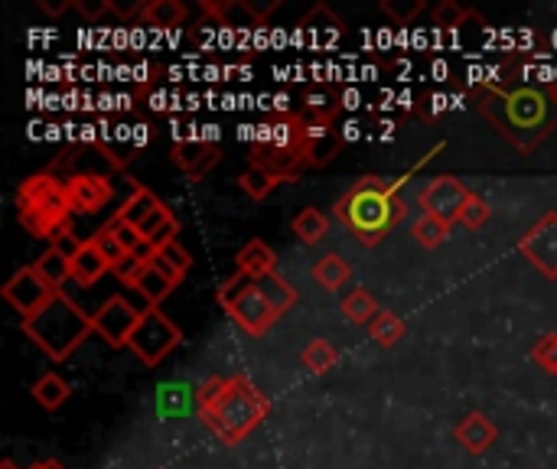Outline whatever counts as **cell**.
<instances>
[{
  "label": "cell",
  "mask_w": 557,
  "mask_h": 469,
  "mask_svg": "<svg viewBox=\"0 0 557 469\" xmlns=\"http://www.w3.org/2000/svg\"><path fill=\"white\" fill-rule=\"evenodd\" d=\"M336 108L307 104V111H287L258 127V137L248 150L251 166L277 173L284 183L300 180L307 170H320L336 153L333 118Z\"/></svg>",
  "instance_id": "6da1fadb"
},
{
  "label": "cell",
  "mask_w": 557,
  "mask_h": 469,
  "mask_svg": "<svg viewBox=\"0 0 557 469\" xmlns=\"http://www.w3.org/2000/svg\"><path fill=\"white\" fill-rule=\"evenodd\" d=\"M480 114L506 137L516 150L532 153L557 131V98L552 85H496L483 82L473 88Z\"/></svg>",
  "instance_id": "7a4b0ae2"
},
{
  "label": "cell",
  "mask_w": 557,
  "mask_h": 469,
  "mask_svg": "<svg viewBox=\"0 0 557 469\" xmlns=\"http://www.w3.org/2000/svg\"><path fill=\"white\" fill-rule=\"evenodd\" d=\"M196 415L219 444L238 447L264 424L271 398L248 375H212L196 388Z\"/></svg>",
  "instance_id": "3957f363"
},
{
  "label": "cell",
  "mask_w": 557,
  "mask_h": 469,
  "mask_svg": "<svg viewBox=\"0 0 557 469\" xmlns=\"http://www.w3.org/2000/svg\"><path fill=\"white\" fill-rule=\"evenodd\" d=\"M405 180L385 176H359L333 206L339 225H346L359 245L375 248L382 245L408 215V202L401 199Z\"/></svg>",
  "instance_id": "277c9868"
},
{
  "label": "cell",
  "mask_w": 557,
  "mask_h": 469,
  "mask_svg": "<svg viewBox=\"0 0 557 469\" xmlns=\"http://www.w3.org/2000/svg\"><path fill=\"white\" fill-rule=\"evenodd\" d=\"M219 304L235 326L261 340L297 304V287L284 274H271L264 281H248L235 274L232 281L222 284Z\"/></svg>",
  "instance_id": "5b68a950"
},
{
  "label": "cell",
  "mask_w": 557,
  "mask_h": 469,
  "mask_svg": "<svg viewBox=\"0 0 557 469\" xmlns=\"http://www.w3.org/2000/svg\"><path fill=\"white\" fill-rule=\"evenodd\" d=\"M72 202L65 193V180L55 170H39L20 180L16 186V222L26 235L55 245L65 232H72Z\"/></svg>",
  "instance_id": "8992f818"
},
{
  "label": "cell",
  "mask_w": 557,
  "mask_h": 469,
  "mask_svg": "<svg viewBox=\"0 0 557 469\" xmlns=\"http://www.w3.org/2000/svg\"><path fill=\"white\" fill-rule=\"evenodd\" d=\"M20 330L52 362H65L95 333V313H85L75 300H69L59 291L36 317L23 320Z\"/></svg>",
  "instance_id": "52a82bcc"
},
{
  "label": "cell",
  "mask_w": 557,
  "mask_h": 469,
  "mask_svg": "<svg viewBox=\"0 0 557 469\" xmlns=\"http://www.w3.org/2000/svg\"><path fill=\"white\" fill-rule=\"evenodd\" d=\"M180 343H183L180 326L160 307H147L131 343H127V349L137 356L140 366H160Z\"/></svg>",
  "instance_id": "ba28073f"
},
{
  "label": "cell",
  "mask_w": 557,
  "mask_h": 469,
  "mask_svg": "<svg viewBox=\"0 0 557 469\" xmlns=\"http://www.w3.org/2000/svg\"><path fill=\"white\" fill-rule=\"evenodd\" d=\"M519 255L548 281H557V212H545L522 238Z\"/></svg>",
  "instance_id": "9c48e42d"
},
{
  "label": "cell",
  "mask_w": 557,
  "mask_h": 469,
  "mask_svg": "<svg viewBox=\"0 0 557 469\" xmlns=\"http://www.w3.org/2000/svg\"><path fill=\"white\" fill-rule=\"evenodd\" d=\"M470 193H473V189H470L460 176H447V173H444V176H434V180L421 189L418 202H421L424 215H434V219H441V222L457 225V219H460V212H463Z\"/></svg>",
  "instance_id": "30bf717a"
},
{
  "label": "cell",
  "mask_w": 557,
  "mask_h": 469,
  "mask_svg": "<svg viewBox=\"0 0 557 469\" xmlns=\"http://www.w3.org/2000/svg\"><path fill=\"white\" fill-rule=\"evenodd\" d=\"M140 317H144V310H137L127 297L114 294V297H108V300L98 307V313H95V333H98L111 349H127V343H131V336H134Z\"/></svg>",
  "instance_id": "8fae6325"
},
{
  "label": "cell",
  "mask_w": 557,
  "mask_h": 469,
  "mask_svg": "<svg viewBox=\"0 0 557 469\" xmlns=\"http://www.w3.org/2000/svg\"><path fill=\"white\" fill-rule=\"evenodd\" d=\"M3 300L23 317V320H29V317H36L59 291L55 287H49L39 274H36V268L29 264V268H20L7 284H3Z\"/></svg>",
  "instance_id": "7c38bea8"
},
{
  "label": "cell",
  "mask_w": 557,
  "mask_h": 469,
  "mask_svg": "<svg viewBox=\"0 0 557 469\" xmlns=\"http://www.w3.org/2000/svg\"><path fill=\"white\" fill-rule=\"evenodd\" d=\"M65 193H69L72 212L95 215L111 202L114 183L104 173H69L65 176Z\"/></svg>",
  "instance_id": "4fadbf2b"
},
{
  "label": "cell",
  "mask_w": 557,
  "mask_h": 469,
  "mask_svg": "<svg viewBox=\"0 0 557 469\" xmlns=\"http://www.w3.org/2000/svg\"><path fill=\"white\" fill-rule=\"evenodd\" d=\"M170 157L189 180H206L222 163V147L215 140H176Z\"/></svg>",
  "instance_id": "5bb4252c"
},
{
  "label": "cell",
  "mask_w": 557,
  "mask_h": 469,
  "mask_svg": "<svg viewBox=\"0 0 557 469\" xmlns=\"http://www.w3.org/2000/svg\"><path fill=\"white\" fill-rule=\"evenodd\" d=\"M454 437H457V444H460L470 457H483L486 451L496 447L499 428H496L483 411H470V415H463V421L454 428Z\"/></svg>",
  "instance_id": "9a60e30c"
},
{
  "label": "cell",
  "mask_w": 557,
  "mask_h": 469,
  "mask_svg": "<svg viewBox=\"0 0 557 469\" xmlns=\"http://www.w3.org/2000/svg\"><path fill=\"white\" fill-rule=\"evenodd\" d=\"M202 10L225 29H258L264 26V13L255 10L248 0H202Z\"/></svg>",
  "instance_id": "2e32d148"
},
{
  "label": "cell",
  "mask_w": 557,
  "mask_h": 469,
  "mask_svg": "<svg viewBox=\"0 0 557 469\" xmlns=\"http://www.w3.org/2000/svg\"><path fill=\"white\" fill-rule=\"evenodd\" d=\"M235 271L238 277L248 281H264L271 274H277V255L271 245H264L261 238H251L238 255H235Z\"/></svg>",
  "instance_id": "e0dca14e"
},
{
  "label": "cell",
  "mask_w": 557,
  "mask_h": 469,
  "mask_svg": "<svg viewBox=\"0 0 557 469\" xmlns=\"http://www.w3.org/2000/svg\"><path fill=\"white\" fill-rule=\"evenodd\" d=\"M108 271H114L111 261L98 251V245H95L91 238H85L82 251L72 258V281H75L78 287H95Z\"/></svg>",
  "instance_id": "ac0fdd59"
},
{
  "label": "cell",
  "mask_w": 557,
  "mask_h": 469,
  "mask_svg": "<svg viewBox=\"0 0 557 469\" xmlns=\"http://www.w3.org/2000/svg\"><path fill=\"white\" fill-rule=\"evenodd\" d=\"M310 277H313L326 294H336V291H343V287L352 281V268H349V261H346L339 251H326V255H320V258L313 261Z\"/></svg>",
  "instance_id": "d6986e66"
},
{
  "label": "cell",
  "mask_w": 557,
  "mask_h": 469,
  "mask_svg": "<svg viewBox=\"0 0 557 469\" xmlns=\"http://www.w3.org/2000/svg\"><path fill=\"white\" fill-rule=\"evenodd\" d=\"M140 23H147V26H157V29H176V26H183L186 20H189V10H186V3H180V0H147L144 7H140Z\"/></svg>",
  "instance_id": "ffe728a7"
},
{
  "label": "cell",
  "mask_w": 557,
  "mask_h": 469,
  "mask_svg": "<svg viewBox=\"0 0 557 469\" xmlns=\"http://www.w3.org/2000/svg\"><path fill=\"white\" fill-rule=\"evenodd\" d=\"M163 206V199H157V193H150L147 186H134L131 189V196H127V202L114 212V219H121V222H127V225H134V229H140L157 209Z\"/></svg>",
  "instance_id": "44dd1931"
},
{
  "label": "cell",
  "mask_w": 557,
  "mask_h": 469,
  "mask_svg": "<svg viewBox=\"0 0 557 469\" xmlns=\"http://www.w3.org/2000/svg\"><path fill=\"white\" fill-rule=\"evenodd\" d=\"M290 232H294L304 245H320V242L330 235V219H326V212H323V209H317V206H304V209L294 215Z\"/></svg>",
  "instance_id": "7402d4cb"
},
{
  "label": "cell",
  "mask_w": 557,
  "mask_h": 469,
  "mask_svg": "<svg viewBox=\"0 0 557 469\" xmlns=\"http://www.w3.org/2000/svg\"><path fill=\"white\" fill-rule=\"evenodd\" d=\"M339 310H343V317L349 320V323H356V326H372V320L382 313V307L375 304V297L366 291V287H356V291H349L346 297H343V304H339Z\"/></svg>",
  "instance_id": "603a6c76"
},
{
  "label": "cell",
  "mask_w": 557,
  "mask_h": 469,
  "mask_svg": "<svg viewBox=\"0 0 557 469\" xmlns=\"http://www.w3.org/2000/svg\"><path fill=\"white\" fill-rule=\"evenodd\" d=\"M29 392H33V402H36L42 411H59V408L69 402V395H72L69 382H65L62 375H55V372H46L42 379H36V385H33Z\"/></svg>",
  "instance_id": "cb8c5ba5"
},
{
  "label": "cell",
  "mask_w": 557,
  "mask_h": 469,
  "mask_svg": "<svg viewBox=\"0 0 557 469\" xmlns=\"http://www.w3.org/2000/svg\"><path fill=\"white\" fill-rule=\"evenodd\" d=\"M320 20H323L320 7H313V13H307V16L300 20V36H313V46H330V42H336V39L346 33V23H343L339 16L330 13L326 23H320Z\"/></svg>",
  "instance_id": "d4e9b609"
},
{
  "label": "cell",
  "mask_w": 557,
  "mask_h": 469,
  "mask_svg": "<svg viewBox=\"0 0 557 469\" xmlns=\"http://www.w3.org/2000/svg\"><path fill=\"white\" fill-rule=\"evenodd\" d=\"M336 362H339V353L333 349L330 340H310L307 349L300 353V366H304L310 375H317V379L330 375V372L336 369Z\"/></svg>",
  "instance_id": "484cf974"
},
{
  "label": "cell",
  "mask_w": 557,
  "mask_h": 469,
  "mask_svg": "<svg viewBox=\"0 0 557 469\" xmlns=\"http://www.w3.org/2000/svg\"><path fill=\"white\" fill-rule=\"evenodd\" d=\"M33 268H36V274H39L49 287H55V291H62L65 281H72V261H69L65 255H59L55 248H46V251L33 261Z\"/></svg>",
  "instance_id": "4316f807"
},
{
  "label": "cell",
  "mask_w": 557,
  "mask_h": 469,
  "mask_svg": "<svg viewBox=\"0 0 557 469\" xmlns=\"http://www.w3.org/2000/svg\"><path fill=\"white\" fill-rule=\"evenodd\" d=\"M281 183H284V180H281L277 173H271V170H261V166H248V170L242 173V180H238L242 193H245L248 199H255V202H264V199H271V196H274V189H277Z\"/></svg>",
  "instance_id": "83f0119b"
},
{
  "label": "cell",
  "mask_w": 557,
  "mask_h": 469,
  "mask_svg": "<svg viewBox=\"0 0 557 469\" xmlns=\"http://www.w3.org/2000/svg\"><path fill=\"white\" fill-rule=\"evenodd\" d=\"M405 333H408L405 320H401L398 313H392V310H382V313L372 320V326H369V336H372L375 346H382V349H395V346L405 340Z\"/></svg>",
  "instance_id": "f1b7e54d"
},
{
  "label": "cell",
  "mask_w": 557,
  "mask_h": 469,
  "mask_svg": "<svg viewBox=\"0 0 557 469\" xmlns=\"http://www.w3.org/2000/svg\"><path fill=\"white\" fill-rule=\"evenodd\" d=\"M450 222H441V219H434V215H421L414 225H411V238L421 245V248H428V251H434V248H441L447 238H450Z\"/></svg>",
  "instance_id": "f546056e"
},
{
  "label": "cell",
  "mask_w": 557,
  "mask_h": 469,
  "mask_svg": "<svg viewBox=\"0 0 557 469\" xmlns=\"http://www.w3.org/2000/svg\"><path fill=\"white\" fill-rule=\"evenodd\" d=\"M173 281L170 277H163L153 264H147L144 268V274H140V281H137V294L150 304V307H160L170 294H173Z\"/></svg>",
  "instance_id": "4dcf8cb0"
},
{
  "label": "cell",
  "mask_w": 557,
  "mask_h": 469,
  "mask_svg": "<svg viewBox=\"0 0 557 469\" xmlns=\"http://www.w3.org/2000/svg\"><path fill=\"white\" fill-rule=\"evenodd\" d=\"M431 16H434V26H441V29H460L467 20H480L473 10H467V7H460V3H454V0L437 3Z\"/></svg>",
  "instance_id": "1f68e13d"
},
{
  "label": "cell",
  "mask_w": 557,
  "mask_h": 469,
  "mask_svg": "<svg viewBox=\"0 0 557 469\" xmlns=\"http://www.w3.org/2000/svg\"><path fill=\"white\" fill-rule=\"evenodd\" d=\"M490 215H493L490 202H486L480 193H470V199H467V206H463V212H460L457 225H463L467 232H480V229L490 222Z\"/></svg>",
  "instance_id": "d6a6232c"
},
{
  "label": "cell",
  "mask_w": 557,
  "mask_h": 469,
  "mask_svg": "<svg viewBox=\"0 0 557 469\" xmlns=\"http://www.w3.org/2000/svg\"><path fill=\"white\" fill-rule=\"evenodd\" d=\"M532 362H535L542 372H548V375H555L557 379V333H545V336L532 346Z\"/></svg>",
  "instance_id": "836d02e7"
},
{
  "label": "cell",
  "mask_w": 557,
  "mask_h": 469,
  "mask_svg": "<svg viewBox=\"0 0 557 469\" xmlns=\"http://www.w3.org/2000/svg\"><path fill=\"white\" fill-rule=\"evenodd\" d=\"M91 242H95V245H98V251L111 261V268H114V264H121V261L127 258V251L121 248V242L114 238V232H111L108 225H104V229H98V232L91 235Z\"/></svg>",
  "instance_id": "e575fe53"
},
{
  "label": "cell",
  "mask_w": 557,
  "mask_h": 469,
  "mask_svg": "<svg viewBox=\"0 0 557 469\" xmlns=\"http://www.w3.org/2000/svg\"><path fill=\"white\" fill-rule=\"evenodd\" d=\"M382 10L395 20V23H401V26H408L411 20H418L421 13H424V0H411L408 7H398L395 0H382Z\"/></svg>",
  "instance_id": "d590c367"
},
{
  "label": "cell",
  "mask_w": 557,
  "mask_h": 469,
  "mask_svg": "<svg viewBox=\"0 0 557 469\" xmlns=\"http://www.w3.org/2000/svg\"><path fill=\"white\" fill-rule=\"evenodd\" d=\"M108 229L114 232V238L121 242V248H124L127 255H134V251H137V245L144 242V238H140V232H137L134 225L121 222V219H111V222H108Z\"/></svg>",
  "instance_id": "8d00e7d4"
},
{
  "label": "cell",
  "mask_w": 557,
  "mask_h": 469,
  "mask_svg": "<svg viewBox=\"0 0 557 469\" xmlns=\"http://www.w3.org/2000/svg\"><path fill=\"white\" fill-rule=\"evenodd\" d=\"M160 255H163V258H166V261H170V264H173L180 274H183V277L193 271V255H189V251H186L180 242H170L166 248H160Z\"/></svg>",
  "instance_id": "74e56055"
},
{
  "label": "cell",
  "mask_w": 557,
  "mask_h": 469,
  "mask_svg": "<svg viewBox=\"0 0 557 469\" xmlns=\"http://www.w3.org/2000/svg\"><path fill=\"white\" fill-rule=\"evenodd\" d=\"M144 261H137L134 255H127L121 264H114V277L121 281V284H127V287H137V281H140V274H144Z\"/></svg>",
  "instance_id": "f35d334b"
},
{
  "label": "cell",
  "mask_w": 557,
  "mask_h": 469,
  "mask_svg": "<svg viewBox=\"0 0 557 469\" xmlns=\"http://www.w3.org/2000/svg\"><path fill=\"white\" fill-rule=\"evenodd\" d=\"M72 10H75L78 16H85V20H98V16H104L108 10H114V3H111V0H72Z\"/></svg>",
  "instance_id": "ab89813d"
},
{
  "label": "cell",
  "mask_w": 557,
  "mask_h": 469,
  "mask_svg": "<svg viewBox=\"0 0 557 469\" xmlns=\"http://www.w3.org/2000/svg\"><path fill=\"white\" fill-rule=\"evenodd\" d=\"M82 245H85V242H82V238H78L75 232H65V235H62V238H59L55 245H49V248H55L59 255H65V258L72 261V258H75V255L82 251Z\"/></svg>",
  "instance_id": "60d3db41"
},
{
  "label": "cell",
  "mask_w": 557,
  "mask_h": 469,
  "mask_svg": "<svg viewBox=\"0 0 557 469\" xmlns=\"http://www.w3.org/2000/svg\"><path fill=\"white\" fill-rule=\"evenodd\" d=\"M150 264H153V268H157V271H160L163 277H170L173 284H180V281H183V274H180V271H176V268H173V264H170V261L163 258V255H157V258H153Z\"/></svg>",
  "instance_id": "b9f144b4"
},
{
  "label": "cell",
  "mask_w": 557,
  "mask_h": 469,
  "mask_svg": "<svg viewBox=\"0 0 557 469\" xmlns=\"http://www.w3.org/2000/svg\"><path fill=\"white\" fill-rule=\"evenodd\" d=\"M39 7H42L46 13L59 16L62 10H72V0H55V3H52V0H39Z\"/></svg>",
  "instance_id": "7bdbcfd3"
},
{
  "label": "cell",
  "mask_w": 557,
  "mask_h": 469,
  "mask_svg": "<svg viewBox=\"0 0 557 469\" xmlns=\"http://www.w3.org/2000/svg\"><path fill=\"white\" fill-rule=\"evenodd\" d=\"M26 469H65L59 460H36L33 467H26Z\"/></svg>",
  "instance_id": "ee69618b"
},
{
  "label": "cell",
  "mask_w": 557,
  "mask_h": 469,
  "mask_svg": "<svg viewBox=\"0 0 557 469\" xmlns=\"http://www.w3.org/2000/svg\"><path fill=\"white\" fill-rule=\"evenodd\" d=\"M552 88H555V98H557V82H552Z\"/></svg>",
  "instance_id": "f6af8a7d"
}]
</instances>
